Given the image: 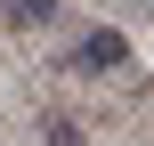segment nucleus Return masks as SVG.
Segmentation results:
<instances>
[{
  "instance_id": "obj_1",
  "label": "nucleus",
  "mask_w": 154,
  "mask_h": 146,
  "mask_svg": "<svg viewBox=\"0 0 154 146\" xmlns=\"http://www.w3.org/2000/svg\"><path fill=\"white\" fill-rule=\"evenodd\" d=\"M81 65H130V49H122L114 33H89V41H81Z\"/></svg>"
}]
</instances>
